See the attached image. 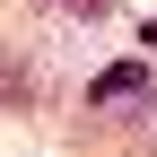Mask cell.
I'll use <instances>...</instances> for the list:
<instances>
[{"label": "cell", "instance_id": "2", "mask_svg": "<svg viewBox=\"0 0 157 157\" xmlns=\"http://www.w3.org/2000/svg\"><path fill=\"white\" fill-rule=\"evenodd\" d=\"M0 105H26V70H0Z\"/></svg>", "mask_w": 157, "mask_h": 157}, {"label": "cell", "instance_id": "3", "mask_svg": "<svg viewBox=\"0 0 157 157\" xmlns=\"http://www.w3.org/2000/svg\"><path fill=\"white\" fill-rule=\"evenodd\" d=\"M61 9H78V17H105V9H113V0H61Z\"/></svg>", "mask_w": 157, "mask_h": 157}, {"label": "cell", "instance_id": "1", "mask_svg": "<svg viewBox=\"0 0 157 157\" xmlns=\"http://www.w3.org/2000/svg\"><path fill=\"white\" fill-rule=\"evenodd\" d=\"M148 78H157L148 61H113V70L87 78V105H96V113H105V105H131V96H148Z\"/></svg>", "mask_w": 157, "mask_h": 157}]
</instances>
